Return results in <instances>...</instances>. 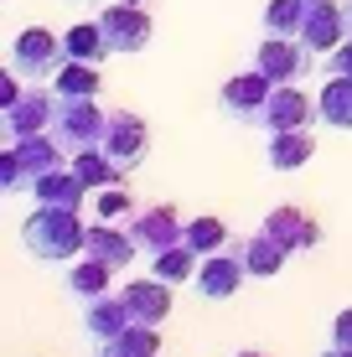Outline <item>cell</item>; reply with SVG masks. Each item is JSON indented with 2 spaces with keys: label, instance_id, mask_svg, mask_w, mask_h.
Instances as JSON below:
<instances>
[{
  "label": "cell",
  "instance_id": "obj_1",
  "mask_svg": "<svg viewBox=\"0 0 352 357\" xmlns=\"http://www.w3.org/2000/svg\"><path fill=\"white\" fill-rule=\"evenodd\" d=\"M21 243L36 254V259H72L89 243V228H83L78 207H52L47 202L42 213H31L21 223Z\"/></svg>",
  "mask_w": 352,
  "mask_h": 357
},
{
  "label": "cell",
  "instance_id": "obj_2",
  "mask_svg": "<svg viewBox=\"0 0 352 357\" xmlns=\"http://www.w3.org/2000/svg\"><path fill=\"white\" fill-rule=\"evenodd\" d=\"M104 125H109V114L93 109V98L57 93V104H52V130H57L52 140L57 145H68V151H89V145L104 140Z\"/></svg>",
  "mask_w": 352,
  "mask_h": 357
},
{
  "label": "cell",
  "instance_id": "obj_3",
  "mask_svg": "<svg viewBox=\"0 0 352 357\" xmlns=\"http://www.w3.org/2000/svg\"><path fill=\"white\" fill-rule=\"evenodd\" d=\"M63 63H68V42L52 36V31H42V26L21 31L16 47H10V68H16L21 78H57Z\"/></svg>",
  "mask_w": 352,
  "mask_h": 357
},
{
  "label": "cell",
  "instance_id": "obj_4",
  "mask_svg": "<svg viewBox=\"0 0 352 357\" xmlns=\"http://www.w3.org/2000/svg\"><path fill=\"white\" fill-rule=\"evenodd\" d=\"M259 73L270 83H300L311 73V47L300 42V36H275L259 47Z\"/></svg>",
  "mask_w": 352,
  "mask_h": 357
},
{
  "label": "cell",
  "instance_id": "obj_5",
  "mask_svg": "<svg viewBox=\"0 0 352 357\" xmlns=\"http://www.w3.org/2000/svg\"><path fill=\"white\" fill-rule=\"evenodd\" d=\"M104 155L114 161L119 171H130V166H140L145 161V119L140 114H130V109H119V114H109V125H104Z\"/></svg>",
  "mask_w": 352,
  "mask_h": 357
},
{
  "label": "cell",
  "instance_id": "obj_6",
  "mask_svg": "<svg viewBox=\"0 0 352 357\" xmlns=\"http://www.w3.org/2000/svg\"><path fill=\"white\" fill-rule=\"evenodd\" d=\"M99 26H104V42H109V52H140L145 42H151V16H145L140 6H109L104 16H99Z\"/></svg>",
  "mask_w": 352,
  "mask_h": 357
},
{
  "label": "cell",
  "instance_id": "obj_7",
  "mask_svg": "<svg viewBox=\"0 0 352 357\" xmlns=\"http://www.w3.org/2000/svg\"><path fill=\"white\" fill-rule=\"evenodd\" d=\"M352 26H347V10L337 6V0H311L306 6V21H300V42L311 47V52H332L337 42H342Z\"/></svg>",
  "mask_w": 352,
  "mask_h": 357
},
{
  "label": "cell",
  "instance_id": "obj_8",
  "mask_svg": "<svg viewBox=\"0 0 352 357\" xmlns=\"http://www.w3.org/2000/svg\"><path fill=\"white\" fill-rule=\"evenodd\" d=\"M130 238H135V249H145V254H161V249H171V243L187 238V223L176 218V207H151V213H140L135 223H130Z\"/></svg>",
  "mask_w": 352,
  "mask_h": 357
},
{
  "label": "cell",
  "instance_id": "obj_9",
  "mask_svg": "<svg viewBox=\"0 0 352 357\" xmlns=\"http://www.w3.org/2000/svg\"><path fill=\"white\" fill-rule=\"evenodd\" d=\"M311 114H316V104H311L296 83H280V89L270 93V104H264V114H259V130H270V135L275 130H306Z\"/></svg>",
  "mask_w": 352,
  "mask_h": 357
},
{
  "label": "cell",
  "instance_id": "obj_10",
  "mask_svg": "<svg viewBox=\"0 0 352 357\" xmlns=\"http://www.w3.org/2000/svg\"><path fill=\"white\" fill-rule=\"evenodd\" d=\"M270 78H264L259 68L244 73V78H234L223 89V114H234V119H244V125H259V114H264V104H270Z\"/></svg>",
  "mask_w": 352,
  "mask_h": 357
},
{
  "label": "cell",
  "instance_id": "obj_11",
  "mask_svg": "<svg viewBox=\"0 0 352 357\" xmlns=\"http://www.w3.org/2000/svg\"><path fill=\"white\" fill-rule=\"evenodd\" d=\"M119 295H125V305H130V321H140V326H161L166 316H171V290H166V280H130Z\"/></svg>",
  "mask_w": 352,
  "mask_h": 357
},
{
  "label": "cell",
  "instance_id": "obj_12",
  "mask_svg": "<svg viewBox=\"0 0 352 357\" xmlns=\"http://www.w3.org/2000/svg\"><path fill=\"white\" fill-rule=\"evenodd\" d=\"M244 275H249V264L228 259V254H202V264H197V285H202L208 301H228V295L244 285Z\"/></svg>",
  "mask_w": 352,
  "mask_h": 357
},
{
  "label": "cell",
  "instance_id": "obj_13",
  "mask_svg": "<svg viewBox=\"0 0 352 357\" xmlns=\"http://www.w3.org/2000/svg\"><path fill=\"white\" fill-rule=\"evenodd\" d=\"M264 233H275V238L285 243L290 254H300V249H311V243L321 238V228L311 223L306 213H300V207H275L270 218H264Z\"/></svg>",
  "mask_w": 352,
  "mask_h": 357
},
{
  "label": "cell",
  "instance_id": "obj_14",
  "mask_svg": "<svg viewBox=\"0 0 352 357\" xmlns=\"http://www.w3.org/2000/svg\"><path fill=\"white\" fill-rule=\"evenodd\" d=\"M83 254L104 259L109 269H130V259H135V238H130V228L119 233L114 223H93V228H89V243H83Z\"/></svg>",
  "mask_w": 352,
  "mask_h": 357
},
{
  "label": "cell",
  "instance_id": "obj_15",
  "mask_svg": "<svg viewBox=\"0 0 352 357\" xmlns=\"http://www.w3.org/2000/svg\"><path fill=\"white\" fill-rule=\"evenodd\" d=\"M52 104H57V93H52V98H47V93H21L16 104H6L10 140H21V135H36V130H47V125H52Z\"/></svg>",
  "mask_w": 352,
  "mask_h": 357
},
{
  "label": "cell",
  "instance_id": "obj_16",
  "mask_svg": "<svg viewBox=\"0 0 352 357\" xmlns=\"http://www.w3.org/2000/svg\"><path fill=\"white\" fill-rule=\"evenodd\" d=\"M83 326H89L93 342H114L119 331L135 326V321H130L125 295H99V301H89V316H83Z\"/></svg>",
  "mask_w": 352,
  "mask_h": 357
},
{
  "label": "cell",
  "instance_id": "obj_17",
  "mask_svg": "<svg viewBox=\"0 0 352 357\" xmlns=\"http://www.w3.org/2000/svg\"><path fill=\"white\" fill-rule=\"evenodd\" d=\"M311 155H316L311 130H275L270 135V166L275 171H296V166H306Z\"/></svg>",
  "mask_w": 352,
  "mask_h": 357
},
{
  "label": "cell",
  "instance_id": "obj_18",
  "mask_svg": "<svg viewBox=\"0 0 352 357\" xmlns=\"http://www.w3.org/2000/svg\"><path fill=\"white\" fill-rule=\"evenodd\" d=\"M72 171H78V181H83L89 192L119 187V176H125V171H119V166L104 155V145H89V151H72Z\"/></svg>",
  "mask_w": 352,
  "mask_h": 357
},
{
  "label": "cell",
  "instance_id": "obj_19",
  "mask_svg": "<svg viewBox=\"0 0 352 357\" xmlns=\"http://www.w3.org/2000/svg\"><path fill=\"white\" fill-rule=\"evenodd\" d=\"M285 259H290V249L280 238H275V233H254V238L244 243V264H249V275H259V280H270V275H280L285 269Z\"/></svg>",
  "mask_w": 352,
  "mask_h": 357
},
{
  "label": "cell",
  "instance_id": "obj_20",
  "mask_svg": "<svg viewBox=\"0 0 352 357\" xmlns=\"http://www.w3.org/2000/svg\"><path fill=\"white\" fill-rule=\"evenodd\" d=\"M316 114L326 125H337V130H352V78L332 73V83H326L321 98H316Z\"/></svg>",
  "mask_w": 352,
  "mask_h": 357
},
{
  "label": "cell",
  "instance_id": "obj_21",
  "mask_svg": "<svg viewBox=\"0 0 352 357\" xmlns=\"http://www.w3.org/2000/svg\"><path fill=\"white\" fill-rule=\"evenodd\" d=\"M161 352V337H155V326H125L114 342H99V357H155Z\"/></svg>",
  "mask_w": 352,
  "mask_h": 357
},
{
  "label": "cell",
  "instance_id": "obj_22",
  "mask_svg": "<svg viewBox=\"0 0 352 357\" xmlns=\"http://www.w3.org/2000/svg\"><path fill=\"white\" fill-rule=\"evenodd\" d=\"M31 192L42 197V202H52V207H83V192H89V187L78 181V171H63V166H57V171H47Z\"/></svg>",
  "mask_w": 352,
  "mask_h": 357
},
{
  "label": "cell",
  "instance_id": "obj_23",
  "mask_svg": "<svg viewBox=\"0 0 352 357\" xmlns=\"http://www.w3.org/2000/svg\"><path fill=\"white\" fill-rule=\"evenodd\" d=\"M197 259H202V254L192 249L187 238H181V243H171V249L155 254V280H166V285H181V280L197 275Z\"/></svg>",
  "mask_w": 352,
  "mask_h": 357
},
{
  "label": "cell",
  "instance_id": "obj_24",
  "mask_svg": "<svg viewBox=\"0 0 352 357\" xmlns=\"http://www.w3.org/2000/svg\"><path fill=\"white\" fill-rule=\"evenodd\" d=\"M109 275H114V269L89 254L83 264H72V269H68V290H72V295H83V301H99V295L109 290Z\"/></svg>",
  "mask_w": 352,
  "mask_h": 357
},
{
  "label": "cell",
  "instance_id": "obj_25",
  "mask_svg": "<svg viewBox=\"0 0 352 357\" xmlns=\"http://www.w3.org/2000/svg\"><path fill=\"white\" fill-rule=\"evenodd\" d=\"M52 89L57 93H72V98H93L99 93V63H63V73L52 78Z\"/></svg>",
  "mask_w": 352,
  "mask_h": 357
},
{
  "label": "cell",
  "instance_id": "obj_26",
  "mask_svg": "<svg viewBox=\"0 0 352 357\" xmlns=\"http://www.w3.org/2000/svg\"><path fill=\"white\" fill-rule=\"evenodd\" d=\"M63 42H68V57H72V63H104V57H109V42H104V26H99V21H93V26H72Z\"/></svg>",
  "mask_w": 352,
  "mask_h": 357
},
{
  "label": "cell",
  "instance_id": "obj_27",
  "mask_svg": "<svg viewBox=\"0 0 352 357\" xmlns=\"http://www.w3.org/2000/svg\"><path fill=\"white\" fill-rule=\"evenodd\" d=\"M306 6H311V0H270V10H264V31H275V36H300Z\"/></svg>",
  "mask_w": 352,
  "mask_h": 357
},
{
  "label": "cell",
  "instance_id": "obj_28",
  "mask_svg": "<svg viewBox=\"0 0 352 357\" xmlns=\"http://www.w3.org/2000/svg\"><path fill=\"white\" fill-rule=\"evenodd\" d=\"M187 243L197 254H217L228 243V228L217 223V218H192V223H187Z\"/></svg>",
  "mask_w": 352,
  "mask_h": 357
},
{
  "label": "cell",
  "instance_id": "obj_29",
  "mask_svg": "<svg viewBox=\"0 0 352 357\" xmlns=\"http://www.w3.org/2000/svg\"><path fill=\"white\" fill-rule=\"evenodd\" d=\"M93 213H99V223H119L125 213H135V202H130L119 187H104V197H99V207H93Z\"/></svg>",
  "mask_w": 352,
  "mask_h": 357
},
{
  "label": "cell",
  "instance_id": "obj_30",
  "mask_svg": "<svg viewBox=\"0 0 352 357\" xmlns=\"http://www.w3.org/2000/svg\"><path fill=\"white\" fill-rule=\"evenodd\" d=\"M326 68H332V73H342V78H352V42H347V47H332Z\"/></svg>",
  "mask_w": 352,
  "mask_h": 357
},
{
  "label": "cell",
  "instance_id": "obj_31",
  "mask_svg": "<svg viewBox=\"0 0 352 357\" xmlns=\"http://www.w3.org/2000/svg\"><path fill=\"white\" fill-rule=\"evenodd\" d=\"M332 342H337V347H347V352H352V311H342V316L332 321Z\"/></svg>",
  "mask_w": 352,
  "mask_h": 357
},
{
  "label": "cell",
  "instance_id": "obj_32",
  "mask_svg": "<svg viewBox=\"0 0 352 357\" xmlns=\"http://www.w3.org/2000/svg\"><path fill=\"white\" fill-rule=\"evenodd\" d=\"M326 357H352V352H347V347H332V352H326Z\"/></svg>",
  "mask_w": 352,
  "mask_h": 357
},
{
  "label": "cell",
  "instance_id": "obj_33",
  "mask_svg": "<svg viewBox=\"0 0 352 357\" xmlns=\"http://www.w3.org/2000/svg\"><path fill=\"white\" fill-rule=\"evenodd\" d=\"M238 357H264V352H238Z\"/></svg>",
  "mask_w": 352,
  "mask_h": 357
},
{
  "label": "cell",
  "instance_id": "obj_34",
  "mask_svg": "<svg viewBox=\"0 0 352 357\" xmlns=\"http://www.w3.org/2000/svg\"><path fill=\"white\" fill-rule=\"evenodd\" d=\"M125 6H140V0H125Z\"/></svg>",
  "mask_w": 352,
  "mask_h": 357
},
{
  "label": "cell",
  "instance_id": "obj_35",
  "mask_svg": "<svg viewBox=\"0 0 352 357\" xmlns=\"http://www.w3.org/2000/svg\"><path fill=\"white\" fill-rule=\"evenodd\" d=\"M347 26H352V10H347Z\"/></svg>",
  "mask_w": 352,
  "mask_h": 357
}]
</instances>
